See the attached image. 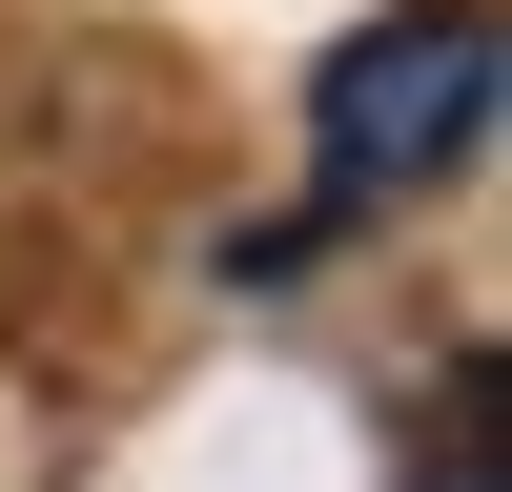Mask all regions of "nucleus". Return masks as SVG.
<instances>
[{
  "instance_id": "f257e3e1",
  "label": "nucleus",
  "mask_w": 512,
  "mask_h": 492,
  "mask_svg": "<svg viewBox=\"0 0 512 492\" xmlns=\"http://www.w3.org/2000/svg\"><path fill=\"white\" fill-rule=\"evenodd\" d=\"M492 62H512L492 0H390V21H349L328 82H308V205L246 226L226 287H287V267H328V246H369L390 205H431L451 164L492 144Z\"/></svg>"
}]
</instances>
